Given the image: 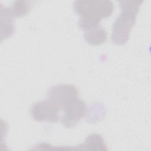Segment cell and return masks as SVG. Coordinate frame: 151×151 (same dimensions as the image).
<instances>
[{
    "label": "cell",
    "mask_w": 151,
    "mask_h": 151,
    "mask_svg": "<svg viewBox=\"0 0 151 151\" xmlns=\"http://www.w3.org/2000/svg\"><path fill=\"white\" fill-rule=\"evenodd\" d=\"M84 40L92 45H99L104 43L107 39L106 30L100 25L84 32Z\"/></svg>",
    "instance_id": "6"
},
{
    "label": "cell",
    "mask_w": 151,
    "mask_h": 151,
    "mask_svg": "<svg viewBox=\"0 0 151 151\" xmlns=\"http://www.w3.org/2000/svg\"><path fill=\"white\" fill-rule=\"evenodd\" d=\"M31 5L25 1H16L11 8L14 16L23 17L27 15L30 10Z\"/></svg>",
    "instance_id": "7"
},
{
    "label": "cell",
    "mask_w": 151,
    "mask_h": 151,
    "mask_svg": "<svg viewBox=\"0 0 151 151\" xmlns=\"http://www.w3.org/2000/svg\"><path fill=\"white\" fill-rule=\"evenodd\" d=\"M87 112L86 103L82 100H78L69 109L64 111V114L61 117V123L67 128L73 127L81 120Z\"/></svg>",
    "instance_id": "5"
},
{
    "label": "cell",
    "mask_w": 151,
    "mask_h": 151,
    "mask_svg": "<svg viewBox=\"0 0 151 151\" xmlns=\"http://www.w3.org/2000/svg\"><path fill=\"white\" fill-rule=\"evenodd\" d=\"M73 8L80 17L78 27L85 32L99 26L103 18L110 17L114 6L110 1H76Z\"/></svg>",
    "instance_id": "1"
},
{
    "label": "cell",
    "mask_w": 151,
    "mask_h": 151,
    "mask_svg": "<svg viewBox=\"0 0 151 151\" xmlns=\"http://www.w3.org/2000/svg\"><path fill=\"white\" fill-rule=\"evenodd\" d=\"M77 87L72 84H60L51 87L47 93V100L52 102L59 110L65 111L78 100Z\"/></svg>",
    "instance_id": "3"
},
{
    "label": "cell",
    "mask_w": 151,
    "mask_h": 151,
    "mask_svg": "<svg viewBox=\"0 0 151 151\" xmlns=\"http://www.w3.org/2000/svg\"><path fill=\"white\" fill-rule=\"evenodd\" d=\"M143 1H119L121 12L113 25L111 39L117 45L126 44Z\"/></svg>",
    "instance_id": "2"
},
{
    "label": "cell",
    "mask_w": 151,
    "mask_h": 151,
    "mask_svg": "<svg viewBox=\"0 0 151 151\" xmlns=\"http://www.w3.org/2000/svg\"><path fill=\"white\" fill-rule=\"evenodd\" d=\"M58 109L48 100L34 103L30 110L32 118L37 122H57L59 119Z\"/></svg>",
    "instance_id": "4"
}]
</instances>
